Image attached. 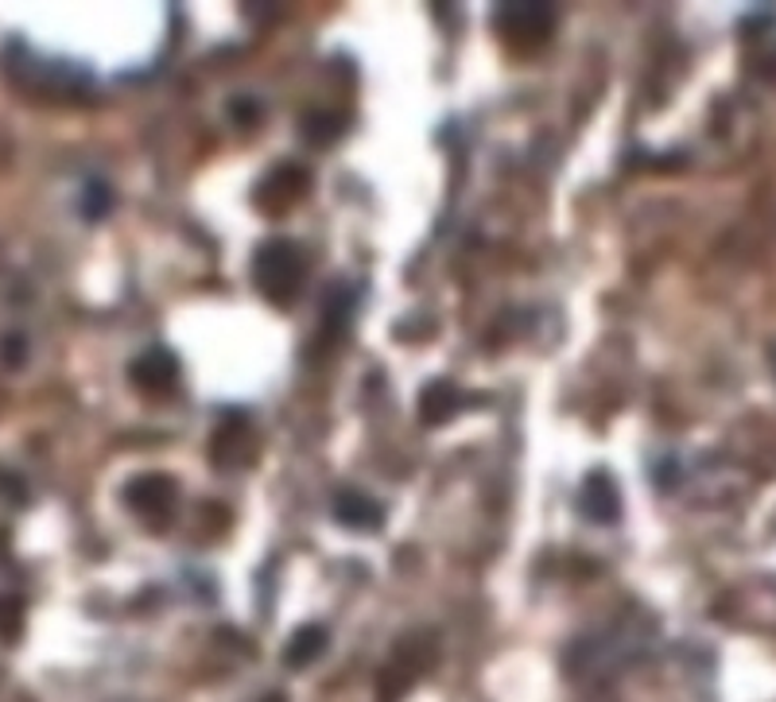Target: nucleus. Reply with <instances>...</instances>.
Returning a JSON list of instances; mask_svg holds the SVG:
<instances>
[{
	"instance_id": "0eeeda50",
	"label": "nucleus",
	"mask_w": 776,
	"mask_h": 702,
	"mask_svg": "<svg viewBox=\"0 0 776 702\" xmlns=\"http://www.w3.org/2000/svg\"><path fill=\"white\" fill-rule=\"evenodd\" d=\"M454 412V388L451 385H431L424 392V400H420V415H424L427 424H439V419H447V415Z\"/></svg>"
},
{
	"instance_id": "1a4fd4ad",
	"label": "nucleus",
	"mask_w": 776,
	"mask_h": 702,
	"mask_svg": "<svg viewBox=\"0 0 776 702\" xmlns=\"http://www.w3.org/2000/svg\"><path fill=\"white\" fill-rule=\"evenodd\" d=\"M264 702H284V699H280V694H268V699H264Z\"/></svg>"
},
{
	"instance_id": "7ed1b4c3",
	"label": "nucleus",
	"mask_w": 776,
	"mask_h": 702,
	"mask_svg": "<svg viewBox=\"0 0 776 702\" xmlns=\"http://www.w3.org/2000/svg\"><path fill=\"white\" fill-rule=\"evenodd\" d=\"M133 509H140L145 516H160V513H167L172 509V501H175V486L167 481L163 474H145V477H136L133 481Z\"/></svg>"
},
{
	"instance_id": "423d86ee",
	"label": "nucleus",
	"mask_w": 776,
	"mask_h": 702,
	"mask_svg": "<svg viewBox=\"0 0 776 702\" xmlns=\"http://www.w3.org/2000/svg\"><path fill=\"white\" fill-rule=\"evenodd\" d=\"M335 516L350 528H377L380 524V509L365 493H338Z\"/></svg>"
},
{
	"instance_id": "f257e3e1",
	"label": "nucleus",
	"mask_w": 776,
	"mask_h": 702,
	"mask_svg": "<svg viewBox=\"0 0 776 702\" xmlns=\"http://www.w3.org/2000/svg\"><path fill=\"white\" fill-rule=\"evenodd\" d=\"M256 284L268 299L284 303L303 284V256L291 241H272L256 252Z\"/></svg>"
},
{
	"instance_id": "6e6552de",
	"label": "nucleus",
	"mask_w": 776,
	"mask_h": 702,
	"mask_svg": "<svg viewBox=\"0 0 776 702\" xmlns=\"http://www.w3.org/2000/svg\"><path fill=\"white\" fill-rule=\"evenodd\" d=\"M105 206H109V190L101 187V183H90V187H86V214L98 217Z\"/></svg>"
},
{
	"instance_id": "39448f33",
	"label": "nucleus",
	"mask_w": 776,
	"mask_h": 702,
	"mask_svg": "<svg viewBox=\"0 0 776 702\" xmlns=\"http://www.w3.org/2000/svg\"><path fill=\"white\" fill-rule=\"evenodd\" d=\"M133 369H136V385L152 388V392L175 385V358L167 350H148Z\"/></svg>"
},
{
	"instance_id": "20e7f679",
	"label": "nucleus",
	"mask_w": 776,
	"mask_h": 702,
	"mask_svg": "<svg viewBox=\"0 0 776 702\" xmlns=\"http://www.w3.org/2000/svg\"><path fill=\"white\" fill-rule=\"evenodd\" d=\"M326 629L323 625H303L296 637L288 640V649H284V664L288 667H308L318 660V652H326Z\"/></svg>"
},
{
	"instance_id": "f03ea898",
	"label": "nucleus",
	"mask_w": 776,
	"mask_h": 702,
	"mask_svg": "<svg viewBox=\"0 0 776 702\" xmlns=\"http://www.w3.org/2000/svg\"><path fill=\"white\" fill-rule=\"evenodd\" d=\"M578 513L587 516V521H594V524L617 521V513H622L617 486L602 474V469H598V474H590L587 481H583V489H578Z\"/></svg>"
}]
</instances>
